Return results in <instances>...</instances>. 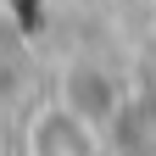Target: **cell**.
<instances>
[{"instance_id": "cell-1", "label": "cell", "mask_w": 156, "mask_h": 156, "mask_svg": "<svg viewBox=\"0 0 156 156\" xmlns=\"http://www.w3.org/2000/svg\"><path fill=\"white\" fill-rule=\"evenodd\" d=\"M101 128H89L84 117H73L67 106H56L39 117L34 128V156H95L101 151V140H95Z\"/></svg>"}]
</instances>
